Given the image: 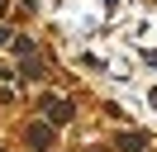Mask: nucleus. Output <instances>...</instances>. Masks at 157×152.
I'll use <instances>...</instances> for the list:
<instances>
[{"mask_svg":"<svg viewBox=\"0 0 157 152\" xmlns=\"http://www.w3.org/2000/svg\"><path fill=\"white\" fill-rule=\"evenodd\" d=\"M43 114H48L52 124H67V119H71V104H67V100H43Z\"/></svg>","mask_w":157,"mask_h":152,"instance_id":"f257e3e1","label":"nucleus"},{"mask_svg":"<svg viewBox=\"0 0 157 152\" xmlns=\"http://www.w3.org/2000/svg\"><path fill=\"white\" fill-rule=\"evenodd\" d=\"M29 142H33V147H48L52 133H48V128H29Z\"/></svg>","mask_w":157,"mask_h":152,"instance_id":"f03ea898","label":"nucleus"},{"mask_svg":"<svg viewBox=\"0 0 157 152\" xmlns=\"http://www.w3.org/2000/svg\"><path fill=\"white\" fill-rule=\"evenodd\" d=\"M0 10H5V0H0Z\"/></svg>","mask_w":157,"mask_h":152,"instance_id":"7ed1b4c3","label":"nucleus"}]
</instances>
